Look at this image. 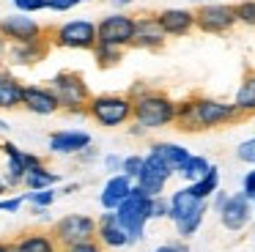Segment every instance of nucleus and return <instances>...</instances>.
<instances>
[{"label": "nucleus", "mask_w": 255, "mask_h": 252, "mask_svg": "<svg viewBox=\"0 0 255 252\" xmlns=\"http://www.w3.org/2000/svg\"><path fill=\"white\" fill-rule=\"evenodd\" d=\"M167 44L165 30L159 27L156 14H137L134 16V36H132V47L134 49H145V52H159Z\"/></svg>", "instance_id": "nucleus-15"}, {"label": "nucleus", "mask_w": 255, "mask_h": 252, "mask_svg": "<svg viewBox=\"0 0 255 252\" xmlns=\"http://www.w3.org/2000/svg\"><path fill=\"white\" fill-rule=\"evenodd\" d=\"M134 3H137V0H110V5L116 11H127L129 5H134Z\"/></svg>", "instance_id": "nucleus-43"}, {"label": "nucleus", "mask_w": 255, "mask_h": 252, "mask_svg": "<svg viewBox=\"0 0 255 252\" xmlns=\"http://www.w3.org/2000/svg\"><path fill=\"white\" fill-rule=\"evenodd\" d=\"M154 252H178V244H162V247H156Z\"/></svg>", "instance_id": "nucleus-47"}, {"label": "nucleus", "mask_w": 255, "mask_h": 252, "mask_svg": "<svg viewBox=\"0 0 255 252\" xmlns=\"http://www.w3.org/2000/svg\"><path fill=\"white\" fill-rule=\"evenodd\" d=\"M121 159L124 156H118V153H107V156H105V170H107V173H121Z\"/></svg>", "instance_id": "nucleus-39"}, {"label": "nucleus", "mask_w": 255, "mask_h": 252, "mask_svg": "<svg viewBox=\"0 0 255 252\" xmlns=\"http://www.w3.org/2000/svg\"><path fill=\"white\" fill-rule=\"evenodd\" d=\"M96 241H99L105 250H124V247H129L127 230L118 225V219L113 211H105L96 219Z\"/></svg>", "instance_id": "nucleus-21"}, {"label": "nucleus", "mask_w": 255, "mask_h": 252, "mask_svg": "<svg viewBox=\"0 0 255 252\" xmlns=\"http://www.w3.org/2000/svg\"><path fill=\"white\" fill-rule=\"evenodd\" d=\"M91 55H94V63L99 66V69H116L124 60V49L110 47V44H96V47L91 49Z\"/></svg>", "instance_id": "nucleus-28"}, {"label": "nucleus", "mask_w": 255, "mask_h": 252, "mask_svg": "<svg viewBox=\"0 0 255 252\" xmlns=\"http://www.w3.org/2000/svg\"><path fill=\"white\" fill-rule=\"evenodd\" d=\"M22 110H28L30 115H39V118H50V115L61 113V104H58L50 82H47V85L44 82H25Z\"/></svg>", "instance_id": "nucleus-14"}, {"label": "nucleus", "mask_w": 255, "mask_h": 252, "mask_svg": "<svg viewBox=\"0 0 255 252\" xmlns=\"http://www.w3.org/2000/svg\"><path fill=\"white\" fill-rule=\"evenodd\" d=\"M236 11H233V3H217V0H209V3H200L195 8V30L209 33V36H225L236 27Z\"/></svg>", "instance_id": "nucleus-8"}, {"label": "nucleus", "mask_w": 255, "mask_h": 252, "mask_svg": "<svg viewBox=\"0 0 255 252\" xmlns=\"http://www.w3.org/2000/svg\"><path fill=\"white\" fill-rule=\"evenodd\" d=\"M132 186H134V181L132 178H127L124 173H113V175H107V181H105V186H102V192H99V203H102V208L105 211H116L118 206H121V200L132 192Z\"/></svg>", "instance_id": "nucleus-23"}, {"label": "nucleus", "mask_w": 255, "mask_h": 252, "mask_svg": "<svg viewBox=\"0 0 255 252\" xmlns=\"http://www.w3.org/2000/svg\"><path fill=\"white\" fill-rule=\"evenodd\" d=\"M6 49H8V44H6V38L0 36V66L6 63Z\"/></svg>", "instance_id": "nucleus-46"}, {"label": "nucleus", "mask_w": 255, "mask_h": 252, "mask_svg": "<svg viewBox=\"0 0 255 252\" xmlns=\"http://www.w3.org/2000/svg\"><path fill=\"white\" fill-rule=\"evenodd\" d=\"M11 5L19 14H39V11H47V0H11Z\"/></svg>", "instance_id": "nucleus-33"}, {"label": "nucleus", "mask_w": 255, "mask_h": 252, "mask_svg": "<svg viewBox=\"0 0 255 252\" xmlns=\"http://www.w3.org/2000/svg\"><path fill=\"white\" fill-rule=\"evenodd\" d=\"M242 192L250 197V200L255 197V170H250V173L244 175V181H242Z\"/></svg>", "instance_id": "nucleus-41"}, {"label": "nucleus", "mask_w": 255, "mask_h": 252, "mask_svg": "<svg viewBox=\"0 0 255 252\" xmlns=\"http://www.w3.org/2000/svg\"><path fill=\"white\" fill-rule=\"evenodd\" d=\"M211 197H214V208H217V211H220V208L225 206V200H228V195H225V192H222V189H217V192H214V195H211Z\"/></svg>", "instance_id": "nucleus-44"}, {"label": "nucleus", "mask_w": 255, "mask_h": 252, "mask_svg": "<svg viewBox=\"0 0 255 252\" xmlns=\"http://www.w3.org/2000/svg\"><path fill=\"white\" fill-rule=\"evenodd\" d=\"M203 217H206V200L195 197L189 186H184V189L173 192L167 197V219H173L181 239H192L203 225Z\"/></svg>", "instance_id": "nucleus-4"}, {"label": "nucleus", "mask_w": 255, "mask_h": 252, "mask_svg": "<svg viewBox=\"0 0 255 252\" xmlns=\"http://www.w3.org/2000/svg\"><path fill=\"white\" fill-rule=\"evenodd\" d=\"M236 11V22L239 25H247V27H255V0H239L233 5Z\"/></svg>", "instance_id": "nucleus-31"}, {"label": "nucleus", "mask_w": 255, "mask_h": 252, "mask_svg": "<svg viewBox=\"0 0 255 252\" xmlns=\"http://www.w3.org/2000/svg\"><path fill=\"white\" fill-rule=\"evenodd\" d=\"M242 115L236 113L233 102H222L214 96H187L176 102V121L173 126L181 131H209L220 126L236 124Z\"/></svg>", "instance_id": "nucleus-1"}, {"label": "nucleus", "mask_w": 255, "mask_h": 252, "mask_svg": "<svg viewBox=\"0 0 255 252\" xmlns=\"http://www.w3.org/2000/svg\"><path fill=\"white\" fill-rule=\"evenodd\" d=\"M233 107H236V113L242 118L255 115V71H247L242 77V82L236 88V96H233Z\"/></svg>", "instance_id": "nucleus-24"}, {"label": "nucleus", "mask_w": 255, "mask_h": 252, "mask_svg": "<svg viewBox=\"0 0 255 252\" xmlns=\"http://www.w3.org/2000/svg\"><path fill=\"white\" fill-rule=\"evenodd\" d=\"M148 217L151 219H162L167 217V197H151V208H148Z\"/></svg>", "instance_id": "nucleus-37"}, {"label": "nucleus", "mask_w": 255, "mask_h": 252, "mask_svg": "<svg viewBox=\"0 0 255 252\" xmlns=\"http://www.w3.org/2000/svg\"><path fill=\"white\" fill-rule=\"evenodd\" d=\"M55 189H58V195H63V197H66V195H74V192H80V184H77V181H72V184L55 186Z\"/></svg>", "instance_id": "nucleus-42"}, {"label": "nucleus", "mask_w": 255, "mask_h": 252, "mask_svg": "<svg viewBox=\"0 0 255 252\" xmlns=\"http://www.w3.org/2000/svg\"><path fill=\"white\" fill-rule=\"evenodd\" d=\"M148 208H151V197L145 195L143 189L132 186V192H129V195L121 200V206H118L116 211H113V214H116V219H118V225H121V228L127 230V236H129V247L137 244V241H143V236H145V225L151 222Z\"/></svg>", "instance_id": "nucleus-7"}, {"label": "nucleus", "mask_w": 255, "mask_h": 252, "mask_svg": "<svg viewBox=\"0 0 255 252\" xmlns=\"http://www.w3.org/2000/svg\"><path fill=\"white\" fill-rule=\"evenodd\" d=\"M170 175H173V170L167 167V164L162 162L156 153L148 151L143 156V167H140V175L134 178V186H137V189H143L148 197H159L162 192H165Z\"/></svg>", "instance_id": "nucleus-13"}, {"label": "nucleus", "mask_w": 255, "mask_h": 252, "mask_svg": "<svg viewBox=\"0 0 255 252\" xmlns=\"http://www.w3.org/2000/svg\"><path fill=\"white\" fill-rule=\"evenodd\" d=\"M6 192H8V186H6V181H3V178H0V197H3V195H6Z\"/></svg>", "instance_id": "nucleus-50"}, {"label": "nucleus", "mask_w": 255, "mask_h": 252, "mask_svg": "<svg viewBox=\"0 0 255 252\" xmlns=\"http://www.w3.org/2000/svg\"><path fill=\"white\" fill-rule=\"evenodd\" d=\"M91 0H47V11H55V14H69L77 5H85Z\"/></svg>", "instance_id": "nucleus-34"}, {"label": "nucleus", "mask_w": 255, "mask_h": 252, "mask_svg": "<svg viewBox=\"0 0 255 252\" xmlns=\"http://www.w3.org/2000/svg\"><path fill=\"white\" fill-rule=\"evenodd\" d=\"M220 222L225 230H231V233H239V230H244L250 225V219H253V200H250L244 192H239V195H228L225 206L220 208Z\"/></svg>", "instance_id": "nucleus-16"}, {"label": "nucleus", "mask_w": 255, "mask_h": 252, "mask_svg": "<svg viewBox=\"0 0 255 252\" xmlns=\"http://www.w3.org/2000/svg\"><path fill=\"white\" fill-rule=\"evenodd\" d=\"M151 153H156V156H159L162 162L173 170V173H178V170L184 167V162L192 156V153H189L184 145H178V142H165V140L151 142Z\"/></svg>", "instance_id": "nucleus-25"}, {"label": "nucleus", "mask_w": 255, "mask_h": 252, "mask_svg": "<svg viewBox=\"0 0 255 252\" xmlns=\"http://www.w3.org/2000/svg\"><path fill=\"white\" fill-rule=\"evenodd\" d=\"M253 219H255V197H253Z\"/></svg>", "instance_id": "nucleus-51"}, {"label": "nucleus", "mask_w": 255, "mask_h": 252, "mask_svg": "<svg viewBox=\"0 0 255 252\" xmlns=\"http://www.w3.org/2000/svg\"><path fill=\"white\" fill-rule=\"evenodd\" d=\"M50 41L41 38V41L33 44H8L6 49V63L14 66V69H33V66L44 63L47 55H50Z\"/></svg>", "instance_id": "nucleus-18"}, {"label": "nucleus", "mask_w": 255, "mask_h": 252, "mask_svg": "<svg viewBox=\"0 0 255 252\" xmlns=\"http://www.w3.org/2000/svg\"><path fill=\"white\" fill-rule=\"evenodd\" d=\"M198 3H209V0H198Z\"/></svg>", "instance_id": "nucleus-52"}, {"label": "nucleus", "mask_w": 255, "mask_h": 252, "mask_svg": "<svg viewBox=\"0 0 255 252\" xmlns=\"http://www.w3.org/2000/svg\"><path fill=\"white\" fill-rule=\"evenodd\" d=\"M58 200V189H33V192H25V203L33 206L36 214H47V208Z\"/></svg>", "instance_id": "nucleus-29"}, {"label": "nucleus", "mask_w": 255, "mask_h": 252, "mask_svg": "<svg viewBox=\"0 0 255 252\" xmlns=\"http://www.w3.org/2000/svg\"><path fill=\"white\" fill-rule=\"evenodd\" d=\"M47 41H50V47H58V49L91 52L99 44V38H96V22L88 19V16L58 22V25L47 27Z\"/></svg>", "instance_id": "nucleus-5"}, {"label": "nucleus", "mask_w": 255, "mask_h": 252, "mask_svg": "<svg viewBox=\"0 0 255 252\" xmlns=\"http://www.w3.org/2000/svg\"><path fill=\"white\" fill-rule=\"evenodd\" d=\"M132 36H134V16L127 14V11H113V14L102 16L96 22V38H99V44L127 49V47H132Z\"/></svg>", "instance_id": "nucleus-11"}, {"label": "nucleus", "mask_w": 255, "mask_h": 252, "mask_svg": "<svg viewBox=\"0 0 255 252\" xmlns=\"http://www.w3.org/2000/svg\"><path fill=\"white\" fill-rule=\"evenodd\" d=\"M58 184H61V175H58L52 167H47L44 162L36 164L33 170H28L25 178H22V186L28 192H33V189H52V186H58Z\"/></svg>", "instance_id": "nucleus-26"}, {"label": "nucleus", "mask_w": 255, "mask_h": 252, "mask_svg": "<svg viewBox=\"0 0 255 252\" xmlns=\"http://www.w3.org/2000/svg\"><path fill=\"white\" fill-rule=\"evenodd\" d=\"M236 156H239V162L255 164V137H250V140H244L242 145L236 148Z\"/></svg>", "instance_id": "nucleus-36"}, {"label": "nucleus", "mask_w": 255, "mask_h": 252, "mask_svg": "<svg viewBox=\"0 0 255 252\" xmlns=\"http://www.w3.org/2000/svg\"><path fill=\"white\" fill-rule=\"evenodd\" d=\"M61 252H105V247L96 239H91V241H83V244H74V247H63Z\"/></svg>", "instance_id": "nucleus-38"}, {"label": "nucleus", "mask_w": 255, "mask_h": 252, "mask_svg": "<svg viewBox=\"0 0 255 252\" xmlns=\"http://www.w3.org/2000/svg\"><path fill=\"white\" fill-rule=\"evenodd\" d=\"M129 134H132V137H143L145 129H143V126H137V124H129Z\"/></svg>", "instance_id": "nucleus-45"}, {"label": "nucleus", "mask_w": 255, "mask_h": 252, "mask_svg": "<svg viewBox=\"0 0 255 252\" xmlns=\"http://www.w3.org/2000/svg\"><path fill=\"white\" fill-rule=\"evenodd\" d=\"M140 167H143V156H140V153H129V156L121 159V173L132 181L140 175Z\"/></svg>", "instance_id": "nucleus-32"}, {"label": "nucleus", "mask_w": 255, "mask_h": 252, "mask_svg": "<svg viewBox=\"0 0 255 252\" xmlns=\"http://www.w3.org/2000/svg\"><path fill=\"white\" fill-rule=\"evenodd\" d=\"M0 36L6 38V44H33L47 38V27L33 14L14 11V14L0 19Z\"/></svg>", "instance_id": "nucleus-10"}, {"label": "nucleus", "mask_w": 255, "mask_h": 252, "mask_svg": "<svg viewBox=\"0 0 255 252\" xmlns=\"http://www.w3.org/2000/svg\"><path fill=\"white\" fill-rule=\"evenodd\" d=\"M209 167H211V162L206 156H189L187 162H184V167L178 170V175H184L189 184H195V181H200L209 173Z\"/></svg>", "instance_id": "nucleus-30"}, {"label": "nucleus", "mask_w": 255, "mask_h": 252, "mask_svg": "<svg viewBox=\"0 0 255 252\" xmlns=\"http://www.w3.org/2000/svg\"><path fill=\"white\" fill-rule=\"evenodd\" d=\"M22 91H25V82L14 74V69L0 66V113L22 107Z\"/></svg>", "instance_id": "nucleus-22"}, {"label": "nucleus", "mask_w": 255, "mask_h": 252, "mask_svg": "<svg viewBox=\"0 0 255 252\" xmlns=\"http://www.w3.org/2000/svg\"><path fill=\"white\" fill-rule=\"evenodd\" d=\"M156 19L167 38H184L195 30V11L189 8H165L156 14Z\"/></svg>", "instance_id": "nucleus-20"}, {"label": "nucleus", "mask_w": 255, "mask_h": 252, "mask_svg": "<svg viewBox=\"0 0 255 252\" xmlns=\"http://www.w3.org/2000/svg\"><path fill=\"white\" fill-rule=\"evenodd\" d=\"M50 88H52V93H55L58 104H61V113L74 115V118L85 115V107H88L94 93H91L88 82H85V77L80 74V71H74V69L58 71L50 80Z\"/></svg>", "instance_id": "nucleus-3"}, {"label": "nucleus", "mask_w": 255, "mask_h": 252, "mask_svg": "<svg viewBox=\"0 0 255 252\" xmlns=\"http://www.w3.org/2000/svg\"><path fill=\"white\" fill-rule=\"evenodd\" d=\"M0 252H11V244L8 241H0Z\"/></svg>", "instance_id": "nucleus-49"}, {"label": "nucleus", "mask_w": 255, "mask_h": 252, "mask_svg": "<svg viewBox=\"0 0 255 252\" xmlns=\"http://www.w3.org/2000/svg\"><path fill=\"white\" fill-rule=\"evenodd\" d=\"M50 230L63 250V247H74L96 239V219L91 214H63L61 219H55Z\"/></svg>", "instance_id": "nucleus-9"}, {"label": "nucleus", "mask_w": 255, "mask_h": 252, "mask_svg": "<svg viewBox=\"0 0 255 252\" xmlns=\"http://www.w3.org/2000/svg\"><path fill=\"white\" fill-rule=\"evenodd\" d=\"M8 129H11V124L6 118H0V134H8Z\"/></svg>", "instance_id": "nucleus-48"}, {"label": "nucleus", "mask_w": 255, "mask_h": 252, "mask_svg": "<svg viewBox=\"0 0 255 252\" xmlns=\"http://www.w3.org/2000/svg\"><path fill=\"white\" fill-rule=\"evenodd\" d=\"M74 159H77L80 164H91V162H96V159H99V151H96L94 145H88V148H85V151H80V153H77V156H74Z\"/></svg>", "instance_id": "nucleus-40"}, {"label": "nucleus", "mask_w": 255, "mask_h": 252, "mask_svg": "<svg viewBox=\"0 0 255 252\" xmlns=\"http://www.w3.org/2000/svg\"><path fill=\"white\" fill-rule=\"evenodd\" d=\"M8 244H11V252H61V244L55 241L52 230H41V228L25 230Z\"/></svg>", "instance_id": "nucleus-19"}, {"label": "nucleus", "mask_w": 255, "mask_h": 252, "mask_svg": "<svg viewBox=\"0 0 255 252\" xmlns=\"http://www.w3.org/2000/svg\"><path fill=\"white\" fill-rule=\"evenodd\" d=\"M189 189H192L195 197H200V200H209V197L214 195L217 189H220V167H214V164H211L209 173H206L200 181L189 184Z\"/></svg>", "instance_id": "nucleus-27"}, {"label": "nucleus", "mask_w": 255, "mask_h": 252, "mask_svg": "<svg viewBox=\"0 0 255 252\" xmlns=\"http://www.w3.org/2000/svg\"><path fill=\"white\" fill-rule=\"evenodd\" d=\"M176 121V99H170L159 88H148L132 99V124L143 126L145 131L165 129Z\"/></svg>", "instance_id": "nucleus-2"}, {"label": "nucleus", "mask_w": 255, "mask_h": 252, "mask_svg": "<svg viewBox=\"0 0 255 252\" xmlns=\"http://www.w3.org/2000/svg\"><path fill=\"white\" fill-rule=\"evenodd\" d=\"M88 145H94V140L83 129H55L47 137V151L55 156H77Z\"/></svg>", "instance_id": "nucleus-17"}, {"label": "nucleus", "mask_w": 255, "mask_h": 252, "mask_svg": "<svg viewBox=\"0 0 255 252\" xmlns=\"http://www.w3.org/2000/svg\"><path fill=\"white\" fill-rule=\"evenodd\" d=\"M25 206V195H3L0 197V214H19V208Z\"/></svg>", "instance_id": "nucleus-35"}, {"label": "nucleus", "mask_w": 255, "mask_h": 252, "mask_svg": "<svg viewBox=\"0 0 255 252\" xmlns=\"http://www.w3.org/2000/svg\"><path fill=\"white\" fill-rule=\"evenodd\" d=\"M85 115L102 129H118L132 124V99L127 93H94Z\"/></svg>", "instance_id": "nucleus-6"}, {"label": "nucleus", "mask_w": 255, "mask_h": 252, "mask_svg": "<svg viewBox=\"0 0 255 252\" xmlns=\"http://www.w3.org/2000/svg\"><path fill=\"white\" fill-rule=\"evenodd\" d=\"M0 153L6 156V167H3V175H0V178L6 181L8 189H17V186L22 184L25 173H28V170H33L36 164L44 162L41 156H36V153L25 151V148L14 145V142H8V140L0 142Z\"/></svg>", "instance_id": "nucleus-12"}]
</instances>
